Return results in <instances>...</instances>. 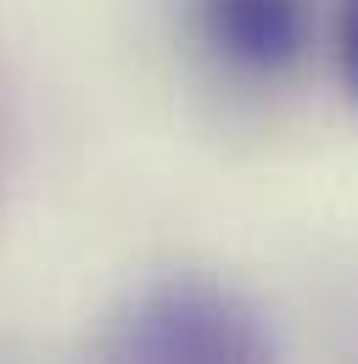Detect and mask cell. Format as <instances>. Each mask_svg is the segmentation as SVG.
Listing matches in <instances>:
<instances>
[{
  "label": "cell",
  "instance_id": "cell-3",
  "mask_svg": "<svg viewBox=\"0 0 358 364\" xmlns=\"http://www.w3.org/2000/svg\"><path fill=\"white\" fill-rule=\"evenodd\" d=\"M336 56H342V79L358 101V0H342V23H336Z\"/></svg>",
  "mask_w": 358,
  "mask_h": 364
},
{
  "label": "cell",
  "instance_id": "cell-2",
  "mask_svg": "<svg viewBox=\"0 0 358 364\" xmlns=\"http://www.w3.org/2000/svg\"><path fill=\"white\" fill-rule=\"evenodd\" d=\"M196 11H202L207 46L246 73L291 68L308 40L303 0H196Z\"/></svg>",
  "mask_w": 358,
  "mask_h": 364
},
{
  "label": "cell",
  "instance_id": "cell-1",
  "mask_svg": "<svg viewBox=\"0 0 358 364\" xmlns=\"http://www.w3.org/2000/svg\"><path fill=\"white\" fill-rule=\"evenodd\" d=\"M95 364H280L268 319L219 280H157L101 331Z\"/></svg>",
  "mask_w": 358,
  "mask_h": 364
}]
</instances>
